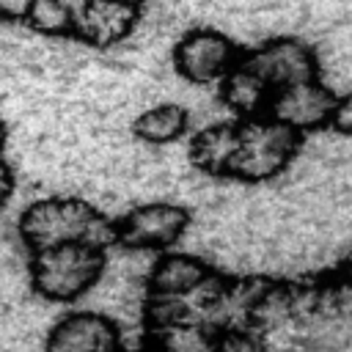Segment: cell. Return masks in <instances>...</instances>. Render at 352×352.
I'll return each mask as SVG.
<instances>
[{"mask_svg":"<svg viewBox=\"0 0 352 352\" xmlns=\"http://www.w3.org/2000/svg\"><path fill=\"white\" fill-rule=\"evenodd\" d=\"M19 236L30 250L60 242H85L107 250L116 242V223L82 198L50 195L33 201L19 214Z\"/></svg>","mask_w":352,"mask_h":352,"instance_id":"obj_1","label":"cell"},{"mask_svg":"<svg viewBox=\"0 0 352 352\" xmlns=\"http://www.w3.org/2000/svg\"><path fill=\"white\" fill-rule=\"evenodd\" d=\"M30 253V283L50 302H74L96 286L107 264L104 250L85 242H60Z\"/></svg>","mask_w":352,"mask_h":352,"instance_id":"obj_2","label":"cell"},{"mask_svg":"<svg viewBox=\"0 0 352 352\" xmlns=\"http://www.w3.org/2000/svg\"><path fill=\"white\" fill-rule=\"evenodd\" d=\"M236 129L239 138L228 179H239L248 184H258L280 176L302 146L300 132L289 129L286 124L275 121L267 113L236 118Z\"/></svg>","mask_w":352,"mask_h":352,"instance_id":"obj_3","label":"cell"},{"mask_svg":"<svg viewBox=\"0 0 352 352\" xmlns=\"http://www.w3.org/2000/svg\"><path fill=\"white\" fill-rule=\"evenodd\" d=\"M239 44L214 28H190L173 44V69L192 85H217L239 60Z\"/></svg>","mask_w":352,"mask_h":352,"instance_id":"obj_4","label":"cell"},{"mask_svg":"<svg viewBox=\"0 0 352 352\" xmlns=\"http://www.w3.org/2000/svg\"><path fill=\"white\" fill-rule=\"evenodd\" d=\"M346 94V91H344ZM338 91L330 88L319 74L278 88L267 104V116L286 124L289 129L305 135L316 129H327L338 104Z\"/></svg>","mask_w":352,"mask_h":352,"instance_id":"obj_5","label":"cell"},{"mask_svg":"<svg viewBox=\"0 0 352 352\" xmlns=\"http://www.w3.org/2000/svg\"><path fill=\"white\" fill-rule=\"evenodd\" d=\"M242 60L272 88H286L292 82L308 80L319 74V55L316 50L297 38V36H272L261 44L242 50Z\"/></svg>","mask_w":352,"mask_h":352,"instance_id":"obj_6","label":"cell"},{"mask_svg":"<svg viewBox=\"0 0 352 352\" xmlns=\"http://www.w3.org/2000/svg\"><path fill=\"white\" fill-rule=\"evenodd\" d=\"M190 226V212L170 201H148L132 206L116 220V242L135 250H168Z\"/></svg>","mask_w":352,"mask_h":352,"instance_id":"obj_7","label":"cell"},{"mask_svg":"<svg viewBox=\"0 0 352 352\" xmlns=\"http://www.w3.org/2000/svg\"><path fill=\"white\" fill-rule=\"evenodd\" d=\"M140 19H143V6L126 0H82L72 6L69 36L88 47L107 50L124 44L135 33Z\"/></svg>","mask_w":352,"mask_h":352,"instance_id":"obj_8","label":"cell"},{"mask_svg":"<svg viewBox=\"0 0 352 352\" xmlns=\"http://www.w3.org/2000/svg\"><path fill=\"white\" fill-rule=\"evenodd\" d=\"M47 352H121V330L99 311H72L52 324Z\"/></svg>","mask_w":352,"mask_h":352,"instance_id":"obj_9","label":"cell"},{"mask_svg":"<svg viewBox=\"0 0 352 352\" xmlns=\"http://www.w3.org/2000/svg\"><path fill=\"white\" fill-rule=\"evenodd\" d=\"M214 270L190 253H165L154 261L148 275V294L154 297H198L212 289Z\"/></svg>","mask_w":352,"mask_h":352,"instance_id":"obj_10","label":"cell"},{"mask_svg":"<svg viewBox=\"0 0 352 352\" xmlns=\"http://www.w3.org/2000/svg\"><path fill=\"white\" fill-rule=\"evenodd\" d=\"M236 118L234 121H217L209 124L204 129H198V135L190 143V157L192 165L206 173V176H217V179H228L231 176V162L236 154Z\"/></svg>","mask_w":352,"mask_h":352,"instance_id":"obj_11","label":"cell"},{"mask_svg":"<svg viewBox=\"0 0 352 352\" xmlns=\"http://www.w3.org/2000/svg\"><path fill=\"white\" fill-rule=\"evenodd\" d=\"M217 85H220V102L236 118H250V116L267 113V104L272 99V88L242 60V55Z\"/></svg>","mask_w":352,"mask_h":352,"instance_id":"obj_12","label":"cell"},{"mask_svg":"<svg viewBox=\"0 0 352 352\" xmlns=\"http://www.w3.org/2000/svg\"><path fill=\"white\" fill-rule=\"evenodd\" d=\"M190 126V113L187 107L176 104V102H162L154 104L148 110H143L135 121H132V135L143 143L151 146H165L179 140Z\"/></svg>","mask_w":352,"mask_h":352,"instance_id":"obj_13","label":"cell"},{"mask_svg":"<svg viewBox=\"0 0 352 352\" xmlns=\"http://www.w3.org/2000/svg\"><path fill=\"white\" fill-rule=\"evenodd\" d=\"M25 25L38 36L63 38L72 30V11L63 0H33Z\"/></svg>","mask_w":352,"mask_h":352,"instance_id":"obj_14","label":"cell"},{"mask_svg":"<svg viewBox=\"0 0 352 352\" xmlns=\"http://www.w3.org/2000/svg\"><path fill=\"white\" fill-rule=\"evenodd\" d=\"M212 352H256V346L236 330H226V336L214 338Z\"/></svg>","mask_w":352,"mask_h":352,"instance_id":"obj_15","label":"cell"},{"mask_svg":"<svg viewBox=\"0 0 352 352\" xmlns=\"http://www.w3.org/2000/svg\"><path fill=\"white\" fill-rule=\"evenodd\" d=\"M33 0H0V22H25Z\"/></svg>","mask_w":352,"mask_h":352,"instance_id":"obj_16","label":"cell"},{"mask_svg":"<svg viewBox=\"0 0 352 352\" xmlns=\"http://www.w3.org/2000/svg\"><path fill=\"white\" fill-rule=\"evenodd\" d=\"M11 192H14V170H11V165L0 157V206L11 198Z\"/></svg>","mask_w":352,"mask_h":352,"instance_id":"obj_17","label":"cell"},{"mask_svg":"<svg viewBox=\"0 0 352 352\" xmlns=\"http://www.w3.org/2000/svg\"><path fill=\"white\" fill-rule=\"evenodd\" d=\"M63 3H66V6H69V11H72V6H77V3H82V0H63ZM126 3H135V6H143V8H146V3H148V0H126Z\"/></svg>","mask_w":352,"mask_h":352,"instance_id":"obj_18","label":"cell"},{"mask_svg":"<svg viewBox=\"0 0 352 352\" xmlns=\"http://www.w3.org/2000/svg\"><path fill=\"white\" fill-rule=\"evenodd\" d=\"M6 140H8V129H6V124H3V118H0V154H3Z\"/></svg>","mask_w":352,"mask_h":352,"instance_id":"obj_19","label":"cell"},{"mask_svg":"<svg viewBox=\"0 0 352 352\" xmlns=\"http://www.w3.org/2000/svg\"><path fill=\"white\" fill-rule=\"evenodd\" d=\"M138 352H148V349H138Z\"/></svg>","mask_w":352,"mask_h":352,"instance_id":"obj_20","label":"cell"}]
</instances>
